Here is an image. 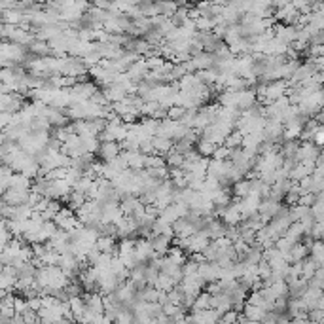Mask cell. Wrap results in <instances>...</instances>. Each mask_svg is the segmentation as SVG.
Segmentation results:
<instances>
[{"label": "cell", "instance_id": "cell-1", "mask_svg": "<svg viewBox=\"0 0 324 324\" xmlns=\"http://www.w3.org/2000/svg\"><path fill=\"white\" fill-rule=\"evenodd\" d=\"M36 118H44L48 123H50V127H65L68 123V118L63 114L61 110H55V108H51V106H44L40 114L36 116Z\"/></svg>", "mask_w": 324, "mask_h": 324}, {"label": "cell", "instance_id": "cell-2", "mask_svg": "<svg viewBox=\"0 0 324 324\" xmlns=\"http://www.w3.org/2000/svg\"><path fill=\"white\" fill-rule=\"evenodd\" d=\"M197 277L209 284V282H216L220 279V267L216 262H203V264L197 265Z\"/></svg>", "mask_w": 324, "mask_h": 324}, {"label": "cell", "instance_id": "cell-3", "mask_svg": "<svg viewBox=\"0 0 324 324\" xmlns=\"http://www.w3.org/2000/svg\"><path fill=\"white\" fill-rule=\"evenodd\" d=\"M136 264H148V260H152L153 250L152 245L146 239H135V248H133Z\"/></svg>", "mask_w": 324, "mask_h": 324}, {"label": "cell", "instance_id": "cell-4", "mask_svg": "<svg viewBox=\"0 0 324 324\" xmlns=\"http://www.w3.org/2000/svg\"><path fill=\"white\" fill-rule=\"evenodd\" d=\"M121 220H123V214L119 211V203L102 205L101 224H114V226H118Z\"/></svg>", "mask_w": 324, "mask_h": 324}, {"label": "cell", "instance_id": "cell-5", "mask_svg": "<svg viewBox=\"0 0 324 324\" xmlns=\"http://www.w3.org/2000/svg\"><path fill=\"white\" fill-rule=\"evenodd\" d=\"M150 70H148V67H146V61L144 57H140L138 61H135L131 67L127 68V72H125V76L133 82V84H138V82H142L146 78V74H148Z\"/></svg>", "mask_w": 324, "mask_h": 324}, {"label": "cell", "instance_id": "cell-6", "mask_svg": "<svg viewBox=\"0 0 324 324\" xmlns=\"http://www.w3.org/2000/svg\"><path fill=\"white\" fill-rule=\"evenodd\" d=\"M119 152H121V148H119L118 142H99V150H97V153H99V157H101L104 163L116 159L119 155Z\"/></svg>", "mask_w": 324, "mask_h": 324}, {"label": "cell", "instance_id": "cell-7", "mask_svg": "<svg viewBox=\"0 0 324 324\" xmlns=\"http://www.w3.org/2000/svg\"><path fill=\"white\" fill-rule=\"evenodd\" d=\"M282 203H277V201H273V199H262L260 201V207H258V211L256 213L260 214L262 218H265V220L269 222L271 218H275L277 216V213H279V209H281Z\"/></svg>", "mask_w": 324, "mask_h": 324}, {"label": "cell", "instance_id": "cell-8", "mask_svg": "<svg viewBox=\"0 0 324 324\" xmlns=\"http://www.w3.org/2000/svg\"><path fill=\"white\" fill-rule=\"evenodd\" d=\"M144 205L138 201V197L135 196H123L119 199V211L123 216H133V214L138 211V209H142Z\"/></svg>", "mask_w": 324, "mask_h": 324}, {"label": "cell", "instance_id": "cell-9", "mask_svg": "<svg viewBox=\"0 0 324 324\" xmlns=\"http://www.w3.org/2000/svg\"><path fill=\"white\" fill-rule=\"evenodd\" d=\"M211 239L207 237L205 231H196L192 237H190V247H188V254H194V252H203L205 248L209 247Z\"/></svg>", "mask_w": 324, "mask_h": 324}, {"label": "cell", "instance_id": "cell-10", "mask_svg": "<svg viewBox=\"0 0 324 324\" xmlns=\"http://www.w3.org/2000/svg\"><path fill=\"white\" fill-rule=\"evenodd\" d=\"M116 228H118V237L119 239H133L136 235V230H138L131 216H123V220L119 222Z\"/></svg>", "mask_w": 324, "mask_h": 324}, {"label": "cell", "instance_id": "cell-11", "mask_svg": "<svg viewBox=\"0 0 324 324\" xmlns=\"http://www.w3.org/2000/svg\"><path fill=\"white\" fill-rule=\"evenodd\" d=\"M114 294H116V298H118L119 303H131L133 305V299H135V288H133V284L129 281L121 282L118 288L114 290Z\"/></svg>", "mask_w": 324, "mask_h": 324}, {"label": "cell", "instance_id": "cell-12", "mask_svg": "<svg viewBox=\"0 0 324 324\" xmlns=\"http://www.w3.org/2000/svg\"><path fill=\"white\" fill-rule=\"evenodd\" d=\"M116 239L114 237H104V235H99L97 241H95V248L101 252V254H110V256H116L118 250H116Z\"/></svg>", "mask_w": 324, "mask_h": 324}, {"label": "cell", "instance_id": "cell-13", "mask_svg": "<svg viewBox=\"0 0 324 324\" xmlns=\"http://www.w3.org/2000/svg\"><path fill=\"white\" fill-rule=\"evenodd\" d=\"M171 228H173L175 237H192V235L196 233V228H194L186 218H179L175 224H171Z\"/></svg>", "mask_w": 324, "mask_h": 324}, {"label": "cell", "instance_id": "cell-14", "mask_svg": "<svg viewBox=\"0 0 324 324\" xmlns=\"http://www.w3.org/2000/svg\"><path fill=\"white\" fill-rule=\"evenodd\" d=\"M258 101H256L254 89H245V91H239L237 93V110H247V108H252L256 106Z\"/></svg>", "mask_w": 324, "mask_h": 324}, {"label": "cell", "instance_id": "cell-15", "mask_svg": "<svg viewBox=\"0 0 324 324\" xmlns=\"http://www.w3.org/2000/svg\"><path fill=\"white\" fill-rule=\"evenodd\" d=\"M209 197L214 207H228L231 203V190L230 188H218L216 192L209 194Z\"/></svg>", "mask_w": 324, "mask_h": 324}, {"label": "cell", "instance_id": "cell-16", "mask_svg": "<svg viewBox=\"0 0 324 324\" xmlns=\"http://www.w3.org/2000/svg\"><path fill=\"white\" fill-rule=\"evenodd\" d=\"M211 309L216 311L218 315H224L226 311L231 309V299L226 294H218V296H211Z\"/></svg>", "mask_w": 324, "mask_h": 324}, {"label": "cell", "instance_id": "cell-17", "mask_svg": "<svg viewBox=\"0 0 324 324\" xmlns=\"http://www.w3.org/2000/svg\"><path fill=\"white\" fill-rule=\"evenodd\" d=\"M282 237L286 239V241H290L292 245H296V243H301L303 241V228H301V224L299 222H292L288 226V230L284 231V235Z\"/></svg>", "mask_w": 324, "mask_h": 324}, {"label": "cell", "instance_id": "cell-18", "mask_svg": "<svg viewBox=\"0 0 324 324\" xmlns=\"http://www.w3.org/2000/svg\"><path fill=\"white\" fill-rule=\"evenodd\" d=\"M222 222H224V226H239L241 224V214H239L237 205L230 203L226 207V213L222 216Z\"/></svg>", "mask_w": 324, "mask_h": 324}, {"label": "cell", "instance_id": "cell-19", "mask_svg": "<svg viewBox=\"0 0 324 324\" xmlns=\"http://www.w3.org/2000/svg\"><path fill=\"white\" fill-rule=\"evenodd\" d=\"M230 190H231V197H233V199H243V197H247L248 194H250V180L241 179L239 182L231 184Z\"/></svg>", "mask_w": 324, "mask_h": 324}, {"label": "cell", "instance_id": "cell-20", "mask_svg": "<svg viewBox=\"0 0 324 324\" xmlns=\"http://www.w3.org/2000/svg\"><path fill=\"white\" fill-rule=\"evenodd\" d=\"M101 91H102V95L106 97V101L110 102V104H114V102H121L125 97H127V93H125L123 89H119L118 85H108V87H102Z\"/></svg>", "mask_w": 324, "mask_h": 324}, {"label": "cell", "instance_id": "cell-21", "mask_svg": "<svg viewBox=\"0 0 324 324\" xmlns=\"http://www.w3.org/2000/svg\"><path fill=\"white\" fill-rule=\"evenodd\" d=\"M125 159H127V169L131 171H142L144 169L146 155L140 152H125Z\"/></svg>", "mask_w": 324, "mask_h": 324}, {"label": "cell", "instance_id": "cell-22", "mask_svg": "<svg viewBox=\"0 0 324 324\" xmlns=\"http://www.w3.org/2000/svg\"><path fill=\"white\" fill-rule=\"evenodd\" d=\"M224 230H226V226H224V222L222 220H211V224L205 228V233H207V237L211 239V241H216V239L224 237Z\"/></svg>", "mask_w": 324, "mask_h": 324}, {"label": "cell", "instance_id": "cell-23", "mask_svg": "<svg viewBox=\"0 0 324 324\" xmlns=\"http://www.w3.org/2000/svg\"><path fill=\"white\" fill-rule=\"evenodd\" d=\"M213 55L211 53H205V51H201L199 55H196V57H192V65H194V68H196V72H199V70H209V68L213 67Z\"/></svg>", "mask_w": 324, "mask_h": 324}, {"label": "cell", "instance_id": "cell-24", "mask_svg": "<svg viewBox=\"0 0 324 324\" xmlns=\"http://www.w3.org/2000/svg\"><path fill=\"white\" fill-rule=\"evenodd\" d=\"M152 146H153V153L165 155V153L173 148V140H171V138H165V136L155 135V136H152Z\"/></svg>", "mask_w": 324, "mask_h": 324}, {"label": "cell", "instance_id": "cell-25", "mask_svg": "<svg viewBox=\"0 0 324 324\" xmlns=\"http://www.w3.org/2000/svg\"><path fill=\"white\" fill-rule=\"evenodd\" d=\"M288 254H290V264L301 262V260H305L307 256H309V247L303 245V243H296V245H292Z\"/></svg>", "mask_w": 324, "mask_h": 324}, {"label": "cell", "instance_id": "cell-26", "mask_svg": "<svg viewBox=\"0 0 324 324\" xmlns=\"http://www.w3.org/2000/svg\"><path fill=\"white\" fill-rule=\"evenodd\" d=\"M309 258H311L318 267H322V262H324L322 241H313V243H311V247H309Z\"/></svg>", "mask_w": 324, "mask_h": 324}, {"label": "cell", "instance_id": "cell-27", "mask_svg": "<svg viewBox=\"0 0 324 324\" xmlns=\"http://www.w3.org/2000/svg\"><path fill=\"white\" fill-rule=\"evenodd\" d=\"M241 313L245 315L247 320H254V322H262L265 316L264 309H260V307H256V305H248V303H245V307H243Z\"/></svg>", "mask_w": 324, "mask_h": 324}, {"label": "cell", "instance_id": "cell-28", "mask_svg": "<svg viewBox=\"0 0 324 324\" xmlns=\"http://www.w3.org/2000/svg\"><path fill=\"white\" fill-rule=\"evenodd\" d=\"M286 286H288V299H299L303 296V292L307 290V281H303V279L299 277L298 281L290 282Z\"/></svg>", "mask_w": 324, "mask_h": 324}, {"label": "cell", "instance_id": "cell-29", "mask_svg": "<svg viewBox=\"0 0 324 324\" xmlns=\"http://www.w3.org/2000/svg\"><path fill=\"white\" fill-rule=\"evenodd\" d=\"M27 51L34 55V57H48L50 55V48H48V42H42V40H36L34 38L31 46L27 48Z\"/></svg>", "mask_w": 324, "mask_h": 324}, {"label": "cell", "instance_id": "cell-30", "mask_svg": "<svg viewBox=\"0 0 324 324\" xmlns=\"http://www.w3.org/2000/svg\"><path fill=\"white\" fill-rule=\"evenodd\" d=\"M163 157H165V167H167V169H180V165L184 163V155L179 152H175L173 148H171Z\"/></svg>", "mask_w": 324, "mask_h": 324}, {"label": "cell", "instance_id": "cell-31", "mask_svg": "<svg viewBox=\"0 0 324 324\" xmlns=\"http://www.w3.org/2000/svg\"><path fill=\"white\" fill-rule=\"evenodd\" d=\"M85 201H87V197H85V194H80V192H70L68 194V199H67V207L70 209V211H74L76 213L80 207H84Z\"/></svg>", "mask_w": 324, "mask_h": 324}, {"label": "cell", "instance_id": "cell-32", "mask_svg": "<svg viewBox=\"0 0 324 324\" xmlns=\"http://www.w3.org/2000/svg\"><path fill=\"white\" fill-rule=\"evenodd\" d=\"M299 140H284L281 144V155L282 159H294L296 157V152H298ZM296 161V159H294Z\"/></svg>", "mask_w": 324, "mask_h": 324}, {"label": "cell", "instance_id": "cell-33", "mask_svg": "<svg viewBox=\"0 0 324 324\" xmlns=\"http://www.w3.org/2000/svg\"><path fill=\"white\" fill-rule=\"evenodd\" d=\"M207 309H211V294H207V292H201V294H197V298L194 299V305H192V313L194 311H207Z\"/></svg>", "mask_w": 324, "mask_h": 324}, {"label": "cell", "instance_id": "cell-34", "mask_svg": "<svg viewBox=\"0 0 324 324\" xmlns=\"http://www.w3.org/2000/svg\"><path fill=\"white\" fill-rule=\"evenodd\" d=\"M316 269H318V265H316L309 256H307L305 260H301V279H303V281H309V279L315 275Z\"/></svg>", "mask_w": 324, "mask_h": 324}, {"label": "cell", "instance_id": "cell-35", "mask_svg": "<svg viewBox=\"0 0 324 324\" xmlns=\"http://www.w3.org/2000/svg\"><path fill=\"white\" fill-rule=\"evenodd\" d=\"M177 284H175V281L171 279V277H167V275H157V281H155V284H153V288L157 290V292H171V290L175 288Z\"/></svg>", "mask_w": 324, "mask_h": 324}, {"label": "cell", "instance_id": "cell-36", "mask_svg": "<svg viewBox=\"0 0 324 324\" xmlns=\"http://www.w3.org/2000/svg\"><path fill=\"white\" fill-rule=\"evenodd\" d=\"M68 305H70V315H72V320H76L78 316L84 315L85 311V303L82 298H70L68 299Z\"/></svg>", "mask_w": 324, "mask_h": 324}, {"label": "cell", "instance_id": "cell-37", "mask_svg": "<svg viewBox=\"0 0 324 324\" xmlns=\"http://www.w3.org/2000/svg\"><path fill=\"white\" fill-rule=\"evenodd\" d=\"M157 218H161L165 224H169L171 226V224H175V222L179 220L180 216H179V213H177V209H175V205H169V207H165L161 213H159Z\"/></svg>", "mask_w": 324, "mask_h": 324}, {"label": "cell", "instance_id": "cell-38", "mask_svg": "<svg viewBox=\"0 0 324 324\" xmlns=\"http://www.w3.org/2000/svg\"><path fill=\"white\" fill-rule=\"evenodd\" d=\"M241 140H243V135L239 133V131H235L233 129V133H230V135L224 138V144L228 150H233V148H241Z\"/></svg>", "mask_w": 324, "mask_h": 324}, {"label": "cell", "instance_id": "cell-39", "mask_svg": "<svg viewBox=\"0 0 324 324\" xmlns=\"http://www.w3.org/2000/svg\"><path fill=\"white\" fill-rule=\"evenodd\" d=\"M38 260H40V264L42 265H57V262H59V254H57L55 250H51V248H46L42 252V256H38Z\"/></svg>", "mask_w": 324, "mask_h": 324}, {"label": "cell", "instance_id": "cell-40", "mask_svg": "<svg viewBox=\"0 0 324 324\" xmlns=\"http://www.w3.org/2000/svg\"><path fill=\"white\" fill-rule=\"evenodd\" d=\"M159 167H165V157L163 155H157V153L146 155L144 169H159Z\"/></svg>", "mask_w": 324, "mask_h": 324}, {"label": "cell", "instance_id": "cell-41", "mask_svg": "<svg viewBox=\"0 0 324 324\" xmlns=\"http://www.w3.org/2000/svg\"><path fill=\"white\" fill-rule=\"evenodd\" d=\"M196 144H197L196 152L199 153L201 157H211V155H213V152H214V148H216L214 144L207 142V140H203V138H199Z\"/></svg>", "mask_w": 324, "mask_h": 324}, {"label": "cell", "instance_id": "cell-42", "mask_svg": "<svg viewBox=\"0 0 324 324\" xmlns=\"http://www.w3.org/2000/svg\"><path fill=\"white\" fill-rule=\"evenodd\" d=\"M180 301H182V290H180V286H175L171 292H167V303L180 307Z\"/></svg>", "mask_w": 324, "mask_h": 324}, {"label": "cell", "instance_id": "cell-43", "mask_svg": "<svg viewBox=\"0 0 324 324\" xmlns=\"http://www.w3.org/2000/svg\"><path fill=\"white\" fill-rule=\"evenodd\" d=\"M220 188V182L216 179H213V177H205L203 180V192L205 194H213V192H216Z\"/></svg>", "mask_w": 324, "mask_h": 324}, {"label": "cell", "instance_id": "cell-44", "mask_svg": "<svg viewBox=\"0 0 324 324\" xmlns=\"http://www.w3.org/2000/svg\"><path fill=\"white\" fill-rule=\"evenodd\" d=\"M201 254H203L205 262H216V254H218V248H216V245H214L213 241H211V243H209V247L205 248Z\"/></svg>", "mask_w": 324, "mask_h": 324}, {"label": "cell", "instance_id": "cell-45", "mask_svg": "<svg viewBox=\"0 0 324 324\" xmlns=\"http://www.w3.org/2000/svg\"><path fill=\"white\" fill-rule=\"evenodd\" d=\"M322 231H324L322 222H315L311 231H309V239L311 241H322Z\"/></svg>", "mask_w": 324, "mask_h": 324}, {"label": "cell", "instance_id": "cell-46", "mask_svg": "<svg viewBox=\"0 0 324 324\" xmlns=\"http://www.w3.org/2000/svg\"><path fill=\"white\" fill-rule=\"evenodd\" d=\"M228 155H230V150L226 148V146H216L214 148L213 155H211V159H216V161H226L228 159Z\"/></svg>", "mask_w": 324, "mask_h": 324}, {"label": "cell", "instance_id": "cell-47", "mask_svg": "<svg viewBox=\"0 0 324 324\" xmlns=\"http://www.w3.org/2000/svg\"><path fill=\"white\" fill-rule=\"evenodd\" d=\"M237 311H233V309H230V311H226L224 315H220V320H218V324H235L237 322Z\"/></svg>", "mask_w": 324, "mask_h": 324}, {"label": "cell", "instance_id": "cell-48", "mask_svg": "<svg viewBox=\"0 0 324 324\" xmlns=\"http://www.w3.org/2000/svg\"><path fill=\"white\" fill-rule=\"evenodd\" d=\"M29 305H27V299L21 298V296H16L14 298V311H16V315H21V313H25Z\"/></svg>", "mask_w": 324, "mask_h": 324}, {"label": "cell", "instance_id": "cell-49", "mask_svg": "<svg viewBox=\"0 0 324 324\" xmlns=\"http://www.w3.org/2000/svg\"><path fill=\"white\" fill-rule=\"evenodd\" d=\"M182 307L179 305H173V303H165V305H161V315H165L167 318H173V316L179 313Z\"/></svg>", "mask_w": 324, "mask_h": 324}, {"label": "cell", "instance_id": "cell-50", "mask_svg": "<svg viewBox=\"0 0 324 324\" xmlns=\"http://www.w3.org/2000/svg\"><path fill=\"white\" fill-rule=\"evenodd\" d=\"M21 320L25 324H36L40 318H38V313H34V311H31V309H27L25 313H21Z\"/></svg>", "mask_w": 324, "mask_h": 324}, {"label": "cell", "instance_id": "cell-51", "mask_svg": "<svg viewBox=\"0 0 324 324\" xmlns=\"http://www.w3.org/2000/svg\"><path fill=\"white\" fill-rule=\"evenodd\" d=\"M182 114H184V108H180V106H171L169 110H167V119L171 121H179L182 118Z\"/></svg>", "mask_w": 324, "mask_h": 324}, {"label": "cell", "instance_id": "cell-52", "mask_svg": "<svg viewBox=\"0 0 324 324\" xmlns=\"http://www.w3.org/2000/svg\"><path fill=\"white\" fill-rule=\"evenodd\" d=\"M322 316H324V311H320V309H311V311H307V320H309V322H322Z\"/></svg>", "mask_w": 324, "mask_h": 324}, {"label": "cell", "instance_id": "cell-53", "mask_svg": "<svg viewBox=\"0 0 324 324\" xmlns=\"http://www.w3.org/2000/svg\"><path fill=\"white\" fill-rule=\"evenodd\" d=\"M313 203H315V194H303V196L298 199L299 207H307V209H311Z\"/></svg>", "mask_w": 324, "mask_h": 324}, {"label": "cell", "instance_id": "cell-54", "mask_svg": "<svg viewBox=\"0 0 324 324\" xmlns=\"http://www.w3.org/2000/svg\"><path fill=\"white\" fill-rule=\"evenodd\" d=\"M27 305H29V309H31V311H34V313H38V311L42 309V298L38 296V298L27 299Z\"/></svg>", "mask_w": 324, "mask_h": 324}, {"label": "cell", "instance_id": "cell-55", "mask_svg": "<svg viewBox=\"0 0 324 324\" xmlns=\"http://www.w3.org/2000/svg\"><path fill=\"white\" fill-rule=\"evenodd\" d=\"M309 46H324V31H318V33L311 34Z\"/></svg>", "mask_w": 324, "mask_h": 324}, {"label": "cell", "instance_id": "cell-56", "mask_svg": "<svg viewBox=\"0 0 324 324\" xmlns=\"http://www.w3.org/2000/svg\"><path fill=\"white\" fill-rule=\"evenodd\" d=\"M12 239H14V237H12V233H10L8 230H0V248L6 247Z\"/></svg>", "mask_w": 324, "mask_h": 324}, {"label": "cell", "instance_id": "cell-57", "mask_svg": "<svg viewBox=\"0 0 324 324\" xmlns=\"http://www.w3.org/2000/svg\"><path fill=\"white\" fill-rule=\"evenodd\" d=\"M311 142H313L316 148H320V146H322V142H324V131L322 129H318L315 135H313V140H311Z\"/></svg>", "mask_w": 324, "mask_h": 324}, {"label": "cell", "instance_id": "cell-58", "mask_svg": "<svg viewBox=\"0 0 324 324\" xmlns=\"http://www.w3.org/2000/svg\"><path fill=\"white\" fill-rule=\"evenodd\" d=\"M2 269H4V265H2V264H0V273H2Z\"/></svg>", "mask_w": 324, "mask_h": 324}, {"label": "cell", "instance_id": "cell-59", "mask_svg": "<svg viewBox=\"0 0 324 324\" xmlns=\"http://www.w3.org/2000/svg\"><path fill=\"white\" fill-rule=\"evenodd\" d=\"M0 44H2V40H0Z\"/></svg>", "mask_w": 324, "mask_h": 324}, {"label": "cell", "instance_id": "cell-60", "mask_svg": "<svg viewBox=\"0 0 324 324\" xmlns=\"http://www.w3.org/2000/svg\"><path fill=\"white\" fill-rule=\"evenodd\" d=\"M89 324H93V322H89Z\"/></svg>", "mask_w": 324, "mask_h": 324}, {"label": "cell", "instance_id": "cell-61", "mask_svg": "<svg viewBox=\"0 0 324 324\" xmlns=\"http://www.w3.org/2000/svg\"><path fill=\"white\" fill-rule=\"evenodd\" d=\"M0 114H2V112H0Z\"/></svg>", "mask_w": 324, "mask_h": 324}]
</instances>
